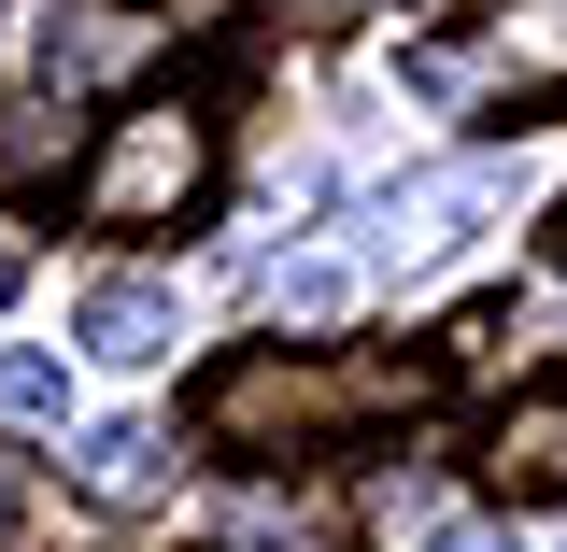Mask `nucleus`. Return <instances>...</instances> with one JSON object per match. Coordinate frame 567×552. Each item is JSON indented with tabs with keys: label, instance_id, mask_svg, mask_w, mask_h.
Instances as JSON below:
<instances>
[{
	"label": "nucleus",
	"instance_id": "f257e3e1",
	"mask_svg": "<svg viewBox=\"0 0 567 552\" xmlns=\"http://www.w3.org/2000/svg\"><path fill=\"white\" fill-rule=\"evenodd\" d=\"M425 397V368H298V354H227L199 383V425L227 454H298V439H327L354 412H398Z\"/></svg>",
	"mask_w": 567,
	"mask_h": 552
},
{
	"label": "nucleus",
	"instance_id": "f03ea898",
	"mask_svg": "<svg viewBox=\"0 0 567 552\" xmlns=\"http://www.w3.org/2000/svg\"><path fill=\"white\" fill-rule=\"evenodd\" d=\"M213 185V114L199 100H128L114 142L85 156V227H114V241H156V227H185Z\"/></svg>",
	"mask_w": 567,
	"mask_h": 552
},
{
	"label": "nucleus",
	"instance_id": "7ed1b4c3",
	"mask_svg": "<svg viewBox=\"0 0 567 552\" xmlns=\"http://www.w3.org/2000/svg\"><path fill=\"white\" fill-rule=\"evenodd\" d=\"M71 326H85V354H114V368H142V354H171V283H142V270H100Z\"/></svg>",
	"mask_w": 567,
	"mask_h": 552
},
{
	"label": "nucleus",
	"instance_id": "20e7f679",
	"mask_svg": "<svg viewBox=\"0 0 567 552\" xmlns=\"http://www.w3.org/2000/svg\"><path fill=\"white\" fill-rule=\"evenodd\" d=\"M496 482L511 496H567V383H525L496 412Z\"/></svg>",
	"mask_w": 567,
	"mask_h": 552
},
{
	"label": "nucleus",
	"instance_id": "39448f33",
	"mask_svg": "<svg viewBox=\"0 0 567 552\" xmlns=\"http://www.w3.org/2000/svg\"><path fill=\"white\" fill-rule=\"evenodd\" d=\"M128 58H142V14H58V29H43V85H58V100L114 85Z\"/></svg>",
	"mask_w": 567,
	"mask_h": 552
},
{
	"label": "nucleus",
	"instance_id": "423d86ee",
	"mask_svg": "<svg viewBox=\"0 0 567 552\" xmlns=\"http://www.w3.org/2000/svg\"><path fill=\"white\" fill-rule=\"evenodd\" d=\"M156 454H171L156 425H100L71 468H85V496H114V510H128V496H156Z\"/></svg>",
	"mask_w": 567,
	"mask_h": 552
},
{
	"label": "nucleus",
	"instance_id": "0eeeda50",
	"mask_svg": "<svg viewBox=\"0 0 567 552\" xmlns=\"http://www.w3.org/2000/svg\"><path fill=\"white\" fill-rule=\"evenodd\" d=\"M58 156H71L58 100H14V114H0V170H14V185H58Z\"/></svg>",
	"mask_w": 567,
	"mask_h": 552
},
{
	"label": "nucleus",
	"instance_id": "6e6552de",
	"mask_svg": "<svg viewBox=\"0 0 567 552\" xmlns=\"http://www.w3.org/2000/svg\"><path fill=\"white\" fill-rule=\"evenodd\" d=\"M0 425H71V368L58 354H0Z\"/></svg>",
	"mask_w": 567,
	"mask_h": 552
},
{
	"label": "nucleus",
	"instance_id": "1a4fd4ad",
	"mask_svg": "<svg viewBox=\"0 0 567 552\" xmlns=\"http://www.w3.org/2000/svg\"><path fill=\"white\" fill-rule=\"evenodd\" d=\"M270 312H284V326H327V312H341V270H312V256L270 270Z\"/></svg>",
	"mask_w": 567,
	"mask_h": 552
},
{
	"label": "nucleus",
	"instance_id": "9d476101",
	"mask_svg": "<svg viewBox=\"0 0 567 552\" xmlns=\"http://www.w3.org/2000/svg\"><path fill=\"white\" fill-rule=\"evenodd\" d=\"M425 552H511V539H496V524H440Z\"/></svg>",
	"mask_w": 567,
	"mask_h": 552
},
{
	"label": "nucleus",
	"instance_id": "9b49d317",
	"mask_svg": "<svg viewBox=\"0 0 567 552\" xmlns=\"http://www.w3.org/2000/svg\"><path fill=\"white\" fill-rule=\"evenodd\" d=\"M0 283H14V241H0Z\"/></svg>",
	"mask_w": 567,
	"mask_h": 552
}]
</instances>
